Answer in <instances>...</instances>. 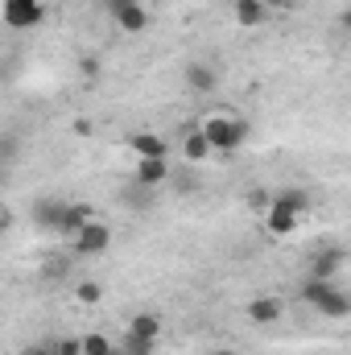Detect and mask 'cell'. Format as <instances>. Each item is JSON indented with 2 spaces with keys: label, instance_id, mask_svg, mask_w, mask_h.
<instances>
[{
  "label": "cell",
  "instance_id": "6da1fadb",
  "mask_svg": "<svg viewBox=\"0 0 351 355\" xmlns=\"http://www.w3.org/2000/svg\"><path fill=\"white\" fill-rule=\"evenodd\" d=\"M198 132L207 137L211 153H236V149H244V141H248L252 124H248V120H240V116H232V112H211V116L198 124Z\"/></svg>",
  "mask_w": 351,
  "mask_h": 355
},
{
  "label": "cell",
  "instance_id": "7a4b0ae2",
  "mask_svg": "<svg viewBox=\"0 0 351 355\" xmlns=\"http://www.w3.org/2000/svg\"><path fill=\"white\" fill-rule=\"evenodd\" d=\"M302 302L310 310H318L323 318H348L351 314V297L339 289V281H323V277H306L302 281Z\"/></svg>",
  "mask_w": 351,
  "mask_h": 355
},
{
  "label": "cell",
  "instance_id": "3957f363",
  "mask_svg": "<svg viewBox=\"0 0 351 355\" xmlns=\"http://www.w3.org/2000/svg\"><path fill=\"white\" fill-rule=\"evenodd\" d=\"M0 21H4L8 29H17V33L37 29V25L46 21V4H42V0H4V4H0Z\"/></svg>",
  "mask_w": 351,
  "mask_h": 355
},
{
  "label": "cell",
  "instance_id": "277c9868",
  "mask_svg": "<svg viewBox=\"0 0 351 355\" xmlns=\"http://www.w3.org/2000/svg\"><path fill=\"white\" fill-rule=\"evenodd\" d=\"M108 8H112V21H116L120 33H145L149 21H153V12L141 0H108Z\"/></svg>",
  "mask_w": 351,
  "mask_h": 355
},
{
  "label": "cell",
  "instance_id": "5b68a950",
  "mask_svg": "<svg viewBox=\"0 0 351 355\" xmlns=\"http://www.w3.org/2000/svg\"><path fill=\"white\" fill-rule=\"evenodd\" d=\"M108 248H112V227L99 223V219H91L87 227H79V236L71 240V252L75 257H103Z\"/></svg>",
  "mask_w": 351,
  "mask_h": 355
},
{
  "label": "cell",
  "instance_id": "8992f818",
  "mask_svg": "<svg viewBox=\"0 0 351 355\" xmlns=\"http://www.w3.org/2000/svg\"><path fill=\"white\" fill-rule=\"evenodd\" d=\"M182 79H186V87L194 91V95H211V91L219 87V67L215 62H186Z\"/></svg>",
  "mask_w": 351,
  "mask_h": 355
},
{
  "label": "cell",
  "instance_id": "52a82bcc",
  "mask_svg": "<svg viewBox=\"0 0 351 355\" xmlns=\"http://www.w3.org/2000/svg\"><path fill=\"white\" fill-rule=\"evenodd\" d=\"M132 182H137V186H145V190L166 186V182H170V162H166V157H137Z\"/></svg>",
  "mask_w": 351,
  "mask_h": 355
},
{
  "label": "cell",
  "instance_id": "ba28073f",
  "mask_svg": "<svg viewBox=\"0 0 351 355\" xmlns=\"http://www.w3.org/2000/svg\"><path fill=\"white\" fill-rule=\"evenodd\" d=\"M162 314L157 310H137L132 318H128V327H124V335H137V339H145V343H157L162 339Z\"/></svg>",
  "mask_w": 351,
  "mask_h": 355
},
{
  "label": "cell",
  "instance_id": "9c48e42d",
  "mask_svg": "<svg viewBox=\"0 0 351 355\" xmlns=\"http://www.w3.org/2000/svg\"><path fill=\"white\" fill-rule=\"evenodd\" d=\"M348 265V252L343 248H318L314 252V265H310V277H323V281H335Z\"/></svg>",
  "mask_w": 351,
  "mask_h": 355
},
{
  "label": "cell",
  "instance_id": "30bf717a",
  "mask_svg": "<svg viewBox=\"0 0 351 355\" xmlns=\"http://www.w3.org/2000/svg\"><path fill=\"white\" fill-rule=\"evenodd\" d=\"M91 219H95V207H87V202H67V207H62V223H58V236L75 240V236H79V227H87Z\"/></svg>",
  "mask_w": 351,
  "mask_h": 355
},
{
  "label": "cell",
  "instance_id": "8fae6325",
  "mask_svg": "<svg viewBox=\"0 0 351 355\" xmlns=\"http://www.w3.org/2000/svg\"><path fill=\"white\" fill-rule=\"evenodd\" d=\"M244 314H248V322H257V327H273V322L285 314V302H281V297H252Z\"/></svg>",
  "mask_w": 351,
  "mask_h": 355
},
{
  "label": "cell",
  "instance_id": "7c38bea8",
  "mask_svg": "<svg viewBox=\"0 0 351 355\" xmlns=\"http://www.w3.org/2000/svg\"><path fill=\"white\" fill-rule=\"evenodd\" d=\"M128 149H132L137 157H166V153H170L166 137H157V132H132V137H128Z\"/></svg>",
  "mask_w": 351,
  "mask_h": 355
},
{
  "label": "cell",
  "instance_id": "4fadbf2b",
  "mask_svg": "<svg viewBox=\"0 0 351 355\" xmlns=\"http://www.w3.org/2000/svg\"><path fill=\"white\" fill-rule=\"evenodd\" d=\"M273 207H281V211H289V215H306L310 211V194L306 190H298V186H289V190H277L273 194Z\"/></svg>",
  "mask_w": 351,
  "mask_h": 355
},
{
  "label": "cell",
  "instance_id": "5bb4252c",
  "mask_svg": "<svg viewBox=\"0 0 351 355\" xmlns=\"http://www.w3.org/2000/svg\"><path fill=\"white\" fill-rule=\"evenodd\" d=\"M62 207H67V202H50V198H42V202H33V223L58 236V223H62Z\"/></svg>",
  "mask_w": 351,
  "mask_h": 355
},
{
  "label": "cell",
  "instance_id": "9a60e30c",
  "mask_svg": "<svg viewBox=\"0 0 351 355\" xmlns=\"http://www.w3.org/2000/svg\"><path fill=\"white\" fill-rule=\"evenodd\" d=\"M236 21L244 25V29H257L268 21V8H264L261 0H236Z\"/></svg>",
  "mask_w": 351,
  "mask_h": 355
},
{
  "label": "cell",
  "instance_id": "2e32d148",
  "mask_svg": "<svg viewBox=\"0 0 351 355\" xmlns=\"http://www.w3.org/2000/svg\"><path fill=\"white\" fill-rule=\"evenodd\" d=\"M264 227H268V236H289V232L298 227V215H289V211H281V207L268 202V211H264Z\"/></svg>",
  "mask_w": 351,
  "mask_h": 355
},
{
  "label": "cell",
  "instance_id": "e0dca14e",
  "mask_svg": "<svg viewBox=\"0 0 351 355\" xmlns=\"http://www.w3.org/2000/svg\"><path fill=\"white\" fill-rule=\"evenodd\" d=\"M182 153H186V162H207V157H211V145H207V137H203L198 128H186Z\"/></svg>",
  "mask_w": 351,
  "mask_h": 355
},
{
  "label": "cell",
  "instance_id": "ac0fdd59",
  "mask_svg": "<svg viewBox=\"0 0 351 355\" xmlns=\"http://www.w3.org/2000/svg\"><path fill=\"white\" fill-rule=\"evenodd\" d=\"M79 347H83V355H116V343H112L103 331H87V335H79Z\"/></svg>",
  "mask_w": 351,
  "mask_h": 355
},
{
  "label": "cell",
  "instance_id": "d6986e66",
  "mask_svg": "<svg viewBox=\"0 0 351 355\" xmlns=\"http://www.w3.org/2000/svg\"><path fill=\"white\" fill-rule=\"evenodd\" d=\"M157 343H145V339H137V335H124L120 343H116V355H153Z\"/></svg>",
  "mask_w": 351,
  "mask_h": 355
},
{
  "label": "cell",
  "instance_id": "ffe728a7",
  "mask_svg": "<svg viewBox=\"0 0 351 355\" xmlns=\"http://www.w3.org/2000/svg\"><path fill=\"white\" fill-rule=\"evenodd\" d=\"M21 157V137L17 132H4L0 137V166H8V162H17Z\"/></svg>",
  "mask_w": 351,
  "mask_h": 355
},
{
  "label": "cell",
  "instance_id": "44dd1931",
  "mask_svg": "<svg viewBox=\"0 0 351 355\" xmlns=\"http://www.w3.org/2000/svg\"><path fill=\"white\" fill-rule=\"evenodd\" d=\"M75 297H79V302H83V306H95V302H99V297H103V289H99V281H79V285H75Z\"/></svg>",
  "mask_w": 351,
  "mask_h": 355
},
{
  "label": "cell",
  "instance_id": "7402d4cb",
  "mask_svg": "<svg viewBox=\"0 0 351 355\" xmlns=\"http://www.w3.org/2000/svg\"><path fill=\"white\" fill-rule=\"evenodd\" d=\"M79 75H83V83H99V58H79Z\"/></svg>",
  "mask_w": 351,
  "mask_h": 355
},
{
  "label": "cell",
  "instance_id": "603a6c76",
  "mask_svg": "<svg viewBox=\"0 0 351 355\" xmlns=\"http://www.w3.org/2000/svg\"><path fill=\"white\" fill-rule=\"evenodd\" d=\"M50 343H54V355H83L79 339H50Z\"/></svg>",
  "mask_w": 351,
  "mask_h": 355
},
{
  "label": "cell",
  "instance_id": "cb8c5ba5",
  "mask_svg": "<svg viewBox=\"0 0 351 355\" xmlns=\"http://www.w3.org/2000/svg\"><path fill=\"white\" fill-rule=\"evenodd\" d=\"M268 202H273V194H268V190H252V194H248V207H252V211H268Z\"/></svg>",
  "mask_w": 351,
  "mask_h": 355
},
{
  "label": "cell",
  "instance_id": "d4e9b609",
  "mask_svg": "<svg viewBox=\"0 0 351 355\" xmlns=\"http://www.w3.org/2000/svg\"><path fill=\"white\" fill-rule=\"evenodd\" d=\"M21 355H54V343L46 339V343H29V347H21Z\"/></svg>",
  "mask_w": 351,
  "mask_h": 355
},
{
  "label": "cell",
  "instance_id": "484cf974",
  "mask_svg": "<svg viewBox=\"0 0 351 355\" xmlns=\"http://www.w3.org/2000/svg\"><path fill=\"white\" fill-rule=\"evenodd\" d=\"M91 132H95V128H91V120L79 116V120H75V137H91Z\"/></svg>",
  "mask_w": 351,
  "mask_h": 355
},
{
  "label": "cell",
  "instance_id": "4316f807",
  "mask_svg": "<svg viewBox=\"0 0 351 355\" xmlns=\"http://www.w3.org/2000/svg\"><path fill=\"white\" fill-rule=\"evenodd\" d=\"M264 8H268V12H273V8H285V4H289V0H261Z\"/></svg>",
  "mask_w": 351,
  "mask_h": 355
},
{
  "label": "cell",
  "instance_id": "83f0119b",
  "mask_svg": "<svg viewBox=\"0 0 351 355\" xmlns=\"http://www.w3.org/2000/svg\"><path fill=\"white\" fill-rule=\"evenodd\" d=\"M4 232H8V215L0 211V240H4Z\"/></svg>",
  "mask_w": 351,
  "mask_h": 355
},
{
  "label": "cell",
  "instance_id": "f1b7e54d",
  "mask_svg": "<svg viewBox=\"0 0 351 355\" xmlns=\"http://www.w3.org/2000/svg\"><path fill=\"white\" fill-rule=\"evenodd\" d=\"M215 355H236V352H215Z\"/></svg>",
  "mask_w": 351,
  "mask_h": 355
}]
</instances>
